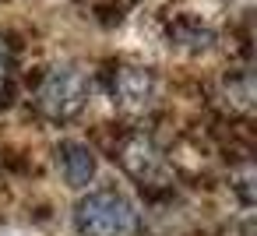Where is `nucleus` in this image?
Instances as JSON below:
<instances>
[{"mask_svg":"<svg viewBox=\"0 0 257 236\" xmlns=\"http://www.w3.org/2000/svg\"><path fill=\"white\" fill-rule=\"evenodd\" d=\"M88 92H92L88 74L81 67H74V64H60V67H50L39 78V85L32 92V106H36V113L43 120L67 124V120H74L85 109Z\"/></svg>","mask_w":257,"mask_h":236,"instance_id":"nucleus-1","label":"nucleus"},{"mask_svg":"<svg viewBox=\"0 0 257 236\" xmlns=\"http://www.w3.org/2000/svg\"><path fill=\"white\" fill-rule=\"evenodd\" d=\"M74 225L81 236H138L141 215L120 190L102 187V190H92L78 201Z\"/></svg>","mask_w":257,"mask_h":236,"instance_id":"nucleus-2","label":"nucleus"},{"mask_svg":"<svg viewBox=\"0 0 257 236\" xmlns=\"http://www.w3.org/2000/svg\"><path fill=\"white\" fill-rule=\"evenodd\" d=\"M116 159L123 166V173L141 187V190H152V194H162L173 187V166L166 159V152L141 131L127 134L116 148Z\"/></svg>","mask_w":257,"mask_h":236,"instance_id":"nucleus-3","label":"nucleus"},{"mask_svg":"<svg viewBox=\"0 0 257 236\" xmlns=\"http://www.w3.org/2000/svg\"><path fill=\"white\" fill-rule=\"evenodd\" d=\"M109 99L123 116H145L159 102V78L148 67L120 64L109 74Z\"/></svg>","mask_w":257,"mask_h":236,"instance_id":"nucleus-4","label":"nucleus"},{"mask_svg":"<svg viewBox=\"0 0 257 236\" xmlns=\"http://www.w3.org/2000/svg\"><path fill=\"white\" fill-rule=\"evenodd\" d=\"M57 162H60V173L71 187H88L95 176V155L81 141H64L57 148Z\"/></svg>","mask_w":257,"mask_h":236,"instance_id":"nucleus-5","label":"nucleus"},{"mask_svg":"<svg viewBox=\"0 0 257 236\" xmlns=\"http://www.w3.org/2000/svg\"><path fill=\"white\" fill-rule=\"evenodd\" d=\"M222 99H225L229 113H236V116H253V99H257V92H253V74H250V71L229 74V78L222 81Z\"/></svg>","mask_w":257,"mask_h":236,"instance_id":"nucleus-6","label":"nucleus"},{"mask_svg":"<svg viewBox=\"0 0 257 236\" xmlns=\"http://www.w3.org/2000/svg\"><path fill=\"white\" fill-rule=\"evenodd\" d=\"M11 71H15V53H11L8 39L0 36V99L8 95V85H11Z\"/></svg>","mask_w":257,"mask_h":236,"instance_id":"nucleus-7","label":"nucleus"},{"mask_svg":"<svg viewBox=\"0 0 257 236\" xmlns=\"http://www.w3.org/2000/svg\"><path fill=\"white\" fill-rule=\"evenodd\" d=\"M250 183H253V166L246 162V166L239 169V176H236V190L243 194V204H253V190H250Z\"/></svg>","mask_w":257,"mask_h":236,"instance_id":"nucleus-8","label":"nucleus"}]
</instances>
